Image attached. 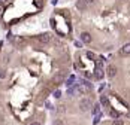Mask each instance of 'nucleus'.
<instances>
[{
  "instance_id": "obj_1",
  "label": "nucleus",
  "mask_w": 130,
  "mask_h": 125,
  "mask_svg": "<svg viewBox=\"0 0 130 125\" xmlns=\"http://www.w3.org/2000/svg\"><path fill=\"white\" fill-rule=\"evenodd\" d=\"M91 107H93V103H91L90 98H82V100L79 101V109H81L82 112H88V110H91Z\"/></svg>"
},
{
  "instance_id": "obj_2",
  "label": "nucleus",
  "mask_w": 130,
  "mask_h": 125,
  "mask_svg": "<svg viewBox=\"0 0 130 125\" xmlns=\"http://www.w3.org/2000/svg\"><path fill=\"white\" fill-rule=\"evenodd\" d=\"M91 89V85H90V82H84L82 85H79V86H75V91H78L79 94H85V92H88Z\"/></svg>"
},
{
  "instance_id": "obj_3",
  "label": "nucleus",
  "mask_w": 130,
  "mask_h": 125,
  "mask_svg": "<svg viewBox=\"0 0 130 125\" xmlns=\"http://www.w3.org/2000/svg\"><path fill=\"white\" fill-rule=\"evenodd\" d=\"M103 76H105V73H103V69H102V61L99 60V62L96 64V70H94V77H96V79H102Z\"/></svg>"
},
{
  "instance_id": "obj_4",
  "label": "nucleus",
  "mask_w": 130,
  "mask_h": 125,
  "mask_svg": "<svg viewBox=\"0 0 130 125\" xmlns=\"http://www.w3.org/2000/svg\"><path fill=\"white\" fill-rule=\"evenodd\" d=\"M106 75H108L109 77H114V76L117 75V67H115V66H108V69H106Z\"/></svg>"
},
{
  "instance_id": "obj_5",
  "label": "nucleus",
  "mask_w": 130,
  "mask_h": 125,
  "mask_svg": "<svg viewBox=\"0 0 130 125\" xmlns=\"http://www.w3.org/2000/svg\"><path fill=\"white\" fill-rule=\"evenodd\" d=\"M81 40H82L84 43H90V42H91V36H90V33L82 31V33H81Z\"/></svg>"
},
{
  "instance_id": "obj_6",
  "label": "nucleus",
  "mask_w": 130,
  "mask_h": 125,
  "mask_svg": "<svg viewBox=\"0 0 130 125\" xmlns=\"http://www.w3.org/2000/svg\"><path fill=\"white\" fill-rule=\"evenodd\" d=\"M38 39H39V42H42V43H48V42L51 40V36H49V34H46V33H43V34H40V36H39Z\"/></svg>"
},
{
  "instance_id": "obj_7",
  "label": "nucleus",
  "mask_w": 130,
  "mask_h": 125,
  "mask_svg": "<svg viewBox=\"0 0 130 125\" xmlns=\"http://www.w3.org/2000/svg\"><path fill=\"white\" fill-rule=\"evenodd\" d=\"M121 54H124V55H129L130 54V43H126L123 48H121Z\"/></svg>"
},
{
  "instance_id": "obj_8",
  "label": "nucleus",
  "mask_w": 130,
  "mask_h": 125,
  "mask_svg": "<svg viewBox=\"0 0 130 125\" xmlns=\"http://www.w3.org/2000/svg\"><path fill=\"white\" fill-rule=\"evenodd\" d=\"M85 0H78V2H76V7L78 9H81V11H82V9H85Z\"/></svg>"
},
{
  "instance_id": "obj_9",
  "label": "nucleus",
  "mask_w": 130,
  "mask_h": 125,
  "mask_svg": "<svg viewBox=\"0 0 130 125\" xmlns=\"http://www.w3.org/2000/svg\"><path fill=\"white\" fill-rule=\"evenodd\" d=\"M100 103H102L103 106H108V104H109V100L106 98V95H102V97H100Z\"/></svg>"
},
{
  "instance_id": "obj_10",
  "label": "nucleus",
  "mask_w": 130,
  "mask_h": 125,
  "mask_svg": "<svg viewBox=\"0 0 130 125\" xmlns=\"http://www.w3.org/2000/svg\"><path fill=\"white\" fill-rule=\"evenodd\" d=\"M109 115H111V116H112V118H114V119L120 118V115H118V112H115L114 109H111V110H109Z\"/></svg>"
},
{
  "instance_id": "obj_11",
  "label": "nucleus",
  "mask_w": 130,
  "mask_h": 125,
  "mask_svg": "<svg viewBox=\"0 0 130 125\" xmlns=\"http://www.w3.org/2000/svg\"><path fill=\"white\" fill-rule=\"evenodd\" d=\"M112 125H124V122H123V119L117 118V119H114V122H112Z\"/></svg>"
},
{
  "instance_id": "obj_12",
  "label": "nucleus",
  "mask_w": 130,
  "mask_h": 125,
  "mask_svg": "<svg viewBox=\"0 0 130 125\" xmlns=\"http://www.w3.org/2000/svg\"><path fill=\"white\" fill-rule=\"evenodd\" d=\"M99 112H100V106L96 104V106H94V109H93V113L94 115H99Z\"/></svg>"
},
{
  "instance_id": "obj_13",
  "label": "nucleus",
  "mask_w": 130,
  "mask_h": 125,
  "mask_svg": "<svg viewBox=\"0 0 130 125\" xmlns=\"http://www.w3.org/2000/svg\"><path fill=\"white\" fill-rule=\"evenodd\" d=\"M87 58H88V60H94L96 57H94V54L91 51H88V52H87Z\"/></svg>"
},
{
  "instance_id": "obj_14",
  "label": "nucleus",
  "mask_w": 130,
  "mask_h": 125,
  "mask_svg": "<svg viewBox=\"0 0 130 125\" xmlns=\"http://www.w3.org/2000/svg\"><path fill=\"white\" fill-rule=\"evenodd\" d=\"M72 82H75V76H70L67 79V85H72Z\"/></svg>"
},
{
  "instance_id": "obj_15",
  "label": "nucleus",
  "mask_w": 130,
  "mask_h": 125,
  "mask_svg": "<svg viewBox=\"0 0 130 125\" xmlns=\"http://www.w3.org/2000/svg\"><path fill=\"white\" fill-rule=\"evenodd\" d=\"M5 76H6V71H5V70H2V69H0V79H3Z\"/></svg>"
},
{
  "instance_id": "obj_16",
  "label": "nucleus",
  "mask_w": 130,
  "mask_h": 125,
  "mask_svg": "<svg viewBox=\"0 0 130 125\" xmlns=\"http://www.w3.org/2000/svg\"><path fill=\"white\" fill-rule=\"evenodd\" d=\"M54 97L55 98H60V97H61V91H55L54 92Z\"/></svg>"
},
{
  "instance_id": "obj_17",
  "label": "nucleus",
  "mask_w": 130,
  "mask_h": 125,
  "mask_svg": "<svg viewBox=\"0 0 130 125\" xmlns=\"http://www.w3.org/2000/svg\"><path fill=\"white\" fill-rule=\"evenodd\" d=\"M54 125H63V122H61V121H58V119H57V121L54 122Z\"/></svg>"
},
{
  "instance_id": "obj_18",
  "label": "nucleus",
  "mask_w": 130,
  "mask_h": 125,
  "mask_svg": "<svg viewBox=\"0 0 130 125\" xmlns=\"http://www.w3.org/2000/svg\"><path fill=\"white\" fill-rule=\"evenodd\" d=\"M94 0H85V3H93Z\"/></svg>"
},
{
  "instance_id": "obj_19",
  "label": "nucleus",
  "mask_w": 130,
  "mask_h": 125,
  "mask_svg": "<svg viewBox=\"0 0 130 125\" xmlns=\"http://www.w3.org/2000/svg\"><path fill=\"white\" fill-rule=\"evenodd\" d=\"M30 125H40V124H39V122H31Z\"/></svg>"
}]
</instances>
